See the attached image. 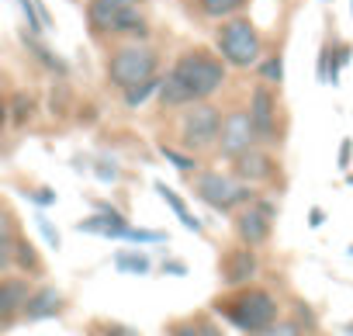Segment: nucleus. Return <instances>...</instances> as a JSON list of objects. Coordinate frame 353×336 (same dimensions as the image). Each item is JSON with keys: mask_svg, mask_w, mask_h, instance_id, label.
Returning <instances> with one entry per match:
<instances>
[{"mask_svg": "<svg viewBox=\"0 0 353 336\" xmlns=\"http://www.w3.org/2000/svg\"><path fill=\"white\" fill-rule=\"evenodd\" d=\"M28 281L25 277H4L0 281V315H14V312H21L25 308V302H28Z\"/></svg>", "mask_w": 353, "mask_h": 336, "instance_id": "nucleus-14", "label": "nucleus"}, {"mask_svg": "<svg viewBox=\"0 0 353 336\" xmlns=\"http://www.w3.org/2000/svg\"><path fill=\"white\" fill-rule=\"evenodd\" d=\"M346 253H350V257H353V246H350V250H346Z\"/></svg>", "mask_w": 353, "mask_h": 336, "instance_id": "nucleus-38", "label": "nucleus"}, {"mask_svg": "<svg viewBox=\"0 0 353 336\" xmlns=\"http://www.w3.org/2000/svg\"><path fill=\"white\" fill-rule=\"evenodd\" d=\"M225 73L229 66L222 63V56L208 49H191L173 63V70L159 83V101L166 108H188L194 101H212L225 87Z\"/></svg>", "mask_w": 353, "mask_h": 336, "instance_id": "nucleus-1", "label": "nucleus"}, {"mask_svg": "<svg viewBox=\"0 0 353 336\" xmlns=\"http://www.w3.org/2000/svg\"><path fill=\"white\" fill-rule=\"evenodd\" d=\"M322 222H325V212H322V208H312V212H308V226H312V229H319Z\"/></svg>", "mask_w": 353, "mask_h": 336, "instance_id": "nucleus-35", "label": "nucleus"}, {"mask_svg": "<svg viewBox=\"0 0 353 336\" xmlns=\"http://www.w3.org/2000/svg\"><path fill=\"white\" fill-rule=\"evenodd\" d=\"M18 125H25L28 118H32V97L28 94H14V104H11V111H8Z\"/></svg>", "mask_w": 353, "mask_h": 336, "instance_id": "nucleus-27", "label": "nucleus"}, {"mask_svg": "<svg viewBox=\"0 0 353 336\" xmlns=\"http://www.w3.org/2000/svg\"><path fill=\"white\" fill-rule=\"evenodd\" d=\"M260 142V135H256V128H253V121H250V111H229L225 118H222V128H219V152L225 156V159H236V156H243L246 149H253Z\"/></svg>", "mask_w": 353, "mask_h": 336, "instance_id": "nucleus-8", "label": "nucleus"}, {"mask_svg": "<svg viewBox=\"0 0 353 336\" xmlns=\"http://www.w3.org/2000/svg\"><path fill=\"white\" fill-rule=\"evenodd\" d=\"M170 336H222L212 322H188V326H176Z\"/></svg>", "mask_w": 353, "mask_h": 336, "instance_id": "nucleus-25", "label": "nucleus"}, {"mask_svg": "<svg viewBox=\"0 0 353 336\" xmlns=\"http://www.w3.org/2000/svg\"><path fill=\"white\" fill-rule=\"evenodd\" d=\"M194 195L212 205L215 212H236L243 205H250L256 195H253V184H243V181H232V177H222L215 170H201L194 177Z\"/></svg>", "mask_w": 353, "mask_h": 336, "instance_id": "nucleus-6", "label": "nucleus"}, {"mask_svg": "<svg viewBox=\"0 0 353 336\" xmlns=\"http://www.w3.org/2000/svg\"><path fill=\"white\" fill-rule=\"evenodd\" d=\"M256 270H260V264H256L253 246H239V250H229L222 257V281L229 288H246L256 277Z\"/></svg>", "mask_w": 353, "mask_h": 336, "instance_id": "nucleus-12", "label": "nucleus"}, {"mask_svg": "<svg viewBox=\"0 0 353 336\" xmlns=\"http://www.w3.org/2000/svg\"><path fill=\"white\" fill-rule=\"evenodd\" d=\"M232 170H236V181H243V184H263V181L274 177L277 163H274V156L267 149L253 146V149H246L243 156L232 159Z\"/></svg>", "mask_w": 353, "mask_h": 336, "instance_id": "nucleus-11", "label": "nucleus"}, {"mask_svg": "<svg viewBox=\"0 0 353 336\" xmlns=\"http://www.w3.org/2000/svg\"><path fill=\"white\" fill-rule=\"evenodd\" d=\"M18 4H21V14H25V21H28V32H32V35H42L46 25H42V18H39L35 0H18Z\"/></svg>", "mask_w": 353, "mask_h": 336, "instance_id": "nucleus-26", "label": "nucleus"}, {"mask_svg": "<svg viewBox=\"0 0 353 336\" xmlns=\"http://www.w3.org/2000/svg\"><path fill=\"white\" fill-rule=\"evenodd\" d=\"M343 329H346V333H350V336H353V322H346V326H343Z\"/></svg>", "mask_w": 353, "mask_h": 336, "instance_id": "nucleus-37", "label": "nucleus"}, {"mask_svg": "<svg viewBox=\"0 0 353 336\" xmlns=\"http://www.w3.org/2000/svg\"><path fill=\"white\" fill-rule=\"evenodd\" d=\"M152 191H156V195H159V198H163V201H166L170 208H173V215H176V219L184 222V229H191V233H201V222H198V219L191 215V208L184 205V198L176 195L173 188H166L163 181H156V184H152Z\"/></svg>", "mask_w": 353, "mask_h": 336, "instance_id": "nucleus-15", "label": "nucleus"}, {"mask_svg": "<svg viewBox=\"0 0 353 336\" xmlns=\"http://www.w3.org/2000/svg\"><path fill=\"white\" fill-rule=\"evenodd\" d=\"M350 4H353V0H350ZM350 11H353V8H350Z\"/></svg>", "mask_w": 353, "mask_h": 336, "instance_id": "nucleus-39", "label": "nucleus"}, {"mask_svg": "<svg viewBox=\"0 0 353 336\" xmlns=\"http://www.w3.org/2000/svg\"><path fill=\"white\" fill-rule=\"evenodd\" d=\"M59 312H63V295H59L56 288H39V291H32L28 302H25V308H21V315H25L28 322H42V319H52V315H59Z\"/></svg>", "mask_w": 353, "mask_h": 336, "instance_id": "nucleus-13", "label": "nucleus"}, {"mask_svg": "<svg viewBox=\"0 0 353 336\" xmlns=\"http://www.w3.org/2000/svg\"><path fill=\"white\" fill-rule=\"evenodd\" d=\"M350 159H353V139H343L339 142V170H346V166H350Z\"/></svg>", "mask_w": 353, "mask_h": 336, "instance_id": "nucleus-32", "label": "nucleus"}, {"mask_svg": "<svg viewBox=\"0 0 353 336\" xmlns=\"http://www.w3.org/2000/svg\"><path fill=\"white\" fill-rule=\"evenodd\" d=\"M243 4L246 0H201V14L222 21V18H236L243 11Z\"/></svg>", "mask_w": 353, "mask_h": 336, "instance_id": "nucleus-18", "label": "nucleus"}, {"mask_svg": "<svg viewBox=\"0 0 353 336\" xmlns=\"http://www.w3.org/2000/svg\"><path fill=\"white\" fill-rule=\"evenodd\" d=\"M121 239H128V243H163L166 236H163V233H145V229H132V226H128Z\"/></svg>", "mask_w": 353, "mask_h": 336, "instance_id": "nucleus-28", "label": "nucleus"}, {"mask_svg": "<svg viewBox=\"0 0 353 336\" xmlns=\"http://www.w3.org/2000/svg\"><path fill=\"white\" fill-rule=\"evenodd\" d=\"M219 128H222V111L212 101H194L188 104V115L181 118V142L188 149H208L219 142Z\"/></svg>", "mask_w": 353, "mask_h": 336, "instance_id": "nucleus-7", "label": "nucleus"}, {"mask_svg": "<svg viewBox=\"0 0 353 336\" xmlns=\"http://www.w3.org/2000/svg\"><path fill=\"white\" fill-rule=\"evenodd\" d=\"M21 42H25V46H28V49H32V52L39 56V63H42L46 70H52V73H59V77H66V70H70V66H66V63H63V59H59V56H56L52 49H46V46H42V42H39L35 35H32V39L25 35Z\"/></svg>", "mask_w": 353, "mask_h": 336, "instance_id": "nucleus-17", "label": "nucleus"}, {"mask_svg": "<svg viewBox=\"0 0 353 336\" xmlns=\"http://www.w3.org/2000/svg\"><path fill=\"white\" fill-rule=\"evenodd\" d=\"M159 83H163L159 77H149V80H142V83L128 87V90H125V104H128V108H142L152 94H159Z\"/></svg>", "mask_w": 353, "mask_h": 336, "instance_id": "nucleus-20", "label": "nucleus"}, {"mask_svg": "<svg viewBox=\"0 0 353 336\" xmlns=\"http://www.w3.org/2000/svg\"><path fill=\"white\" fill-rule=\"evenodd\" d=\"M250 121L260 135V142H270L277 132V97L270 90V83H256L253 97H250Z\"/></svg>", "mask_w": 353, "mask_h": 336, "instance_id": "nucleus-10", "label": "nucleus"}, {"mask_svg": "<svg viewBox=\"0 0 353 336\" xmlns=\"http://www.w3.org/2000/svg\"><path fill=\"white\" fill-rule=\"evenodd\" d=\"M156 66H159V59H156V52H152L149 46H139V42H135V46H121V49H114L111 59H108V80H111L114 87L128 90V87H135V83L156 77Z\"/></svg>", "mask_w": 353, "mask_h": 336, "instance_id": "nucleus-5", "label": "nucleus"}, {"mask_svg": "<svg viewBox=\"0 0 353 336\" xmlns=\"http://www.w3.org/2000/svg\"><path fill=\"white\" fill-rule=\"evenodd\" d=\"M108 336H139L135 329H128V326H111L108 329Z\"/></svg>", "mask_w": 353, "mask_h": 336, "instance_id": "nucleus-36", "label": "nucleus"}, {"mask_svg": "<svg viewBox=\"0 0 353 336\" xmlns=\"http://www.w3.org/2000/svg\"><path fill=\"white\" fill-rule=\"evenodd\" d=\"M35 201H39V205H56V191L42 188V191H35Z\"/></svg>", "mask_w": 353, "mask_h": 336, "instance_id": "nucleus-34", "label": "nucleus"}, {"mask_svg": "<svg viewBox=\"0 0 353 336\" xmlns=\"http://www.w3.org/2000/svg\"><path fill=\"white\" fill-rule=\"evenodd\" d=\"M270 229H274V205L267 201H250L239 215H236V236L243 239V246H260L270 239Z\"/></svg>", "mask_w": 353, "mask_h": 336, "instance_id": "nucleus-9", "label": "nucleus"}, {"mask_svg": "<svg viewBox=\"0 0 353 336\" xmlns=\"http://www.w3.org/2000/svg\"><path fill=\"white\" fill-rule=\"evenodd\" d=\"M256 66H260L263 83L281 87V80H284V59H281V56H267V59H263V63H256Z\"/></svg>", "mask_w": 353, "mask_h": 336, "instance_id": "nucleus-22", "label": "nucleus"}, {"mask_svg": "<svg viewBox=\"0 0 353 336\" xmlns=\"http://www.w3.org/2000/svg\"><path fill=\"white\" fill-rule=\"evenodd\" d=\"M246 336H305V329H301V322H270V326H263V329H253V333H246Z\"/></svg>", "mask_w": 353, "mask_h": 336, "instance_id": "nucleus-21", "label": "nucleus"}, {"mask_svg": "<svg viewBox=\"0 0 353 336\" xmlns=\"http://www.w3.org/2000/svg\"><path fill=\"white\" fill-rule=\"evenodd\" d=\"M219 312L243 333L263 329L270 322H277V298L263 288H243L236 298H229L225 305L219 302Z\"/></svg>", "mask_w": 353, "mask_h": 336, "instance_id": "nucleus-4", "label": "nucleus"}, {"mask_svg": "<svg viewBox=\"0 0 353 336\" xmlns=\"http://www.w3.org/2000/svg\"><path fill=\"white\" fill-rule=\"evenodd\" d=\"M87 21L97 35H132L145 39V18L139 11V0H90Z\"/></svg>", "mask_w": 353, "mask_h": 336, "instance_id": "nucleus-2", "label": "nucleus"}, {"mask_svg": "<svg viewBox=\"0 0 353 336\" xmlns=\"http://www.w3.org/2000/svg\"><path fill=\"white\" fill-rule=\"evenodd\" d=\"M219 56L225 66L232 70H250L260 63L263 56V42H260V32L246 21V18H229L222 28H219Z\"/></svg>", "mask_w": 353, "mask_h": 336, "instance_id": "nucleus-3", "label": "nucleus"}, {"mask_svg": "<svg viewBox=\"0 0 353 336\" xmlns=\"http://www.w3.org/2000/svg\"><path fill=\"white\" fill-rule=\"evenodd\" d=\"M329 59H332V49L325 46V49L319 52V66H315V73H319V80H325V83H329Z\"/></svg>", "mask_w": 353, "mask_h": 336, "instance_id": "nucleus-31", "label": "nucleus"}, {"mask_svg": "<svg viewBox=\"0 0 353 336\" xmlns=\"http://www.w3.org/2000/svg\"><path fill=\"white\" fill-rule=\"evenodd\" d=\"M163 270H166V274H176V277H184V274H188V267H184L181 260H166Z\"/></svg>", "mask_w": 353, "mask_h": 336, "instance_id": "nucleus-33", "label": "nucleus"}, {"mask_svg": "<svg viewBox=\"0 0 353 336\" xmlns=\"http://www.w3.org/2000/svg\"><path fill=\"white\" fill-rule=\"evenodd\" d=\"M97 177H101L104 184H114V181H118L121 174H118V166H114V163H108V159H101V163H97Z\"/></svg>", "mask_w": 353, "mask_h": 336, "instance_id": "nucleus-30", "label": "nucleus"}, {"mask_svg": "<svg viewBox=\"0 0 353 336\" xmlns=\"http://www.w3.org/2000/svg\"><path fill=\"white\" fill-rule=\"evenodd\" d=\"M14 264L21 267V270H39L42 264H39V253H35V246L28 243V239H18L14 243Z\"/></svg>", "mask_w": 353, "mask_h": 336, "instance_id": "nucleus-23", "label": "nucleus"}, {"mask_svg": "<svg viewBox=\"0 0 353 336\" xmlns=\"http://www.w3.org/2000/svg\"><path fill=\"white\" fill-rule=\"evenodd\" d=\"M14 243H18L14 222H11V215L4 208H0V274L14 267Z\"/></svg>", "mask_w": 353, "mask_h": 336, "instance_id": "nucleus-16", "label": "nucleus"}, {"mask_svg": "<svg viewBox=\"0 0 353 336\" xmlns=\"http://www.w3.org/2000/svg\"><path fill=\"white\" fill-rule=\"evenodd\" d=\"M159 156H163L166 163H173L181 174H191V170H198V159H194V156H188V152H176V149H170V146H159Z\"/></svg>", "mask_w": 353, "mask_h": 336, "instance_id": "nucleus-24", "label": "nucleus"}, {"mask_svg": "<svg viewBox=\"0 0 353 336\" xmlns=\"http://www.w3.org/2000/svg\"><path fill=\"white\" fill-rule=\"evenodd\" d=\"M114 267L121 270V274H149V257L145 253H135V250H121V253H114Z\"/></svg>", "mask_w": 353, "mask_h": 336, "instance_id": "nucleus-19", "label": "nucleus"}, {"mask_svg": "<svg viewBox=\"0 0 353 336\" xmlns=\"http://www.w3.org/2000/svg\"><path fill=\"white\" fill-rule=\"evenodd\" d=\"M35 226H39V233L46 236V243H49L52 250H59V243H63V239H59V233H56V226H52L49 219H42V215H39V222H35Z\"/></svg>", "mask_w": 353, "mask_h": 336, "instance_id": "nucleus-29", "label": "nucleus"}]
</instances>
